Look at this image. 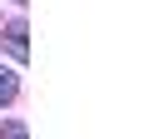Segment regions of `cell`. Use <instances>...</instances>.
<instances>
[{
	"instance_id": "6da1fadb",
	"label": "cell",
	"mask_w": 149,
	"mask_h": 139,
	"mask_svg": "<svg viewBox=\"0 0 149 139\" xmlns=\"http://www.w3.org/2000/svg\"><path fill=\"white\" fill-rule=\"evenodd\" d=\"M15 90H20V80L10 75L5 65H0V104H10V99H15Z\"/></svg>"
},
{
	"instance_id": "7a4b0ae2",
	"label": "cell",
	"mask_w": 149,
	"mask_h": 139,
	"mask_svg": "<svg viewBox=\"0 0 149 139\" xmlns=\"http://www.w3.org/2000/svg\"><path fill=\"white\" fill-rule=\"evenodd\" d=\"M0 139H25V124L20 119H5V124H0Z\"/></svg>"
}]
</instances>
